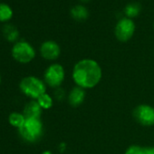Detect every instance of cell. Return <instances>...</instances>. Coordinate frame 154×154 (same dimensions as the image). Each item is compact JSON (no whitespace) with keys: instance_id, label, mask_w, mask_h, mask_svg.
<instances>
[{"instance_id":"obj_1","label":"cell","mask_w":154,"mask_h":154,"mask_svg":"<svg viewBox=\"0 0 154 154\" xmlns=\"http://www.w3.org/2000/svg\"><path fill=\"white\" fill-rule=\"evenodd\" d=\"M103 79V68L92 58H84L76 62L72 70V80L76 86L85 90L95 88Z\"/></svg>"},{"instance_id":"obj_2","label":"cell","mask_w":154,"mask_h":154,"mask_svg":"<svg viewBox=\"0 0 154 154\" xmlns=\"http://www.w3.org/2000/svg\"><path fill=\"white\" fill-rule=\"evenodd\" d=\"M46 85L43 79L34 75L26 76L19 83V89L23 94L31 100H37L46 93Z\"/></svg>"},{"instance_id":"obj_3","label":"cell","mask_w":154,"mask_h":154,"mask_svg":"<svg viewBox=\"0 0 154 154\" xmlns=\"http://www.w3.org/2000/svg\"><path fill=\"white\" fill-rule=\"evenodd\" d=\"M20 137L28 143L40 140L44 134V124L41 119H26L25 123L18 129Z\"/></svg>"},{"instance_id":"obj_4","label":"cell","mask_w":154,"mask_h":154,"mask_svg":"<svg viewBox=\"0 0 154 154\" xmlns=\"http://www.w3.org/2000/svg\"><path fill=\"white\" fill-rule=\"evenodd\" d=\"M44 82L46 86L57 89L62 87L65 80V69L59 63H53L47 66L44 72Z\"/></svg>"},{"instance_id":"obj_5","label":"cell","mask_w":154,"mask_h":154,"mask_svg":"<svg viewBox=\"0 0 154 154\" xmlns=\"http://www.w3.org/2000/svg\"><path fill=\"white\" fill-rule=\"evenodd\" d=\"M11 54L13 58L20 63H31L36 55L33 45L26 41L17 42L12 47Z\"/></svg>"},{"instance_id":"obj_6","label":"cell","mask_w":154,"mask_h":154,"mask_svg":"<svg viewBox=\"0 0 154 154\" xmlns=\"http://www.w3.org/2000/svg\"><path fill=\"white\" fill-rule=\"evenodd\" d=\"M135 33V24L131 18H121L114 27V35L116 39L122 43L130 41Z\"/></svg>"},{"instance_id":"obj_7","label":"cell","mask_w":154,"mask_h":154,"mask_svg":"<svg viewBox=\"0 0 154 154\" xmlns=\"http://www.w3.org/2000/svg\"><path fill=\"white\" fill-rule=\"evenodd\" d=\"M134 120L141 126L151 127L154 126V107L147 104L141 103L137 105L132 112Z\"/></svg>"},{"instance_id":"obj_8","label":"cell","mask_w":154,"mask_h":154,"mask_svg":"<svg viewBox=\"0 0 154 154\" xmlns=\"http://www.w3.org/2000/svg\"><path fill=\"white\" fill-rule=\"evenodd\" d=\"M41 56L46 61H56L61 55V47L60 45L53 40L45 41L39 49Z\"/></svg>"},{"instance_id":"obj_9","label":"cell","mask_w":154,"mask_h":154,"mask_svg":"<svg viewBox=\"0 0 154 154\" xmlns=\"http://www.w3.org/2000/svg\"><path fill=\"white\" fill-rule=\"evenodd\" d=\"M86 98V90L74 85L67 94V103L72 107H79L82 105Z\"/></svg>"},{"instance_id":"obj_10","label":"cell","mask_w":154,"mask_h":154,"mask_svg":"<svg viewBox=\"0 0 154 154\" xmlns=\"http://www.w3.org/2000/svg\"><path fill=\"white\" fill-rule=\"evenodd\" d=\"M43 111L36 100H31L25 105L22 112L26 119H41Z\"/></svg>"},{"instance_id":"obj_11","label":"cell","mask_w":154,"mask_h":154,"mask_svg":"<svg viewBox=\"0 0 154 154\" xmlns=\"http://www.w3.org/2000/svg\"><path fill=\"white\" fill-rule=\"evenodd\" d=\"M70 14H71V17L75 21H78V22L85 21L89 17L88 9L83 5H76L75 7H73L71 9Z\"/></svg>"},{"instance_id":"obj_12","label":"cell","mask_w":154,"mask_h":154,"mask_svg":"<svg viewBox=\"0 0 154 154\" xmlns=\"http://www.w3.org/2000/svg\"><path fill=\"white\" fill-rule=\"evenodd\" d=\"M26 122V117L24 116L23 112H14L9 114L8 117V122L11 126L17 128V130L23 126V124Z\"/></svg>"},{"instance_id":"obj_13","label":"cell","mask_w":154,"mask_h":154,"mask_svg":"<svg viewBox=\"0 0 154 154\" xmlns=\"http://www.w3.org/2000/svg\"><path fill=\"white\" fill-rule=\"evenodd\" d=\"M13 17V9L8 4H0V22H8Z\"/></svg>"},{"instance_id":"obj_14","label":"cell","mask_w":154,"mask_h":154,"mask_svg":"<svg viewBox=\"0 0 154 154\" xmlns=\"http://www.w3.org/2000/svg\"><path fill=\"white\" fill-rule=\"evenodd\" d=\"M36 101L43 110H49L54 105V98L47 93L41 95Z\"/></svg>"},{"instance_id":"obj_15","label":"cell","mask_w":154,"mask_h":154,"mask_svg":"<svg viewBox=\"0 0 154 154\" xmlns=\"http://www.w3.org/2000/svg\"><path fill=\"white\" fill-rule=\"evenodd\" d=\"M140 6L139 3H130L124 8V13L126 15V17L129 18L137 17L140 14Z\"/></svg>"},{"instance_id":"obj_16","label":"cell","mask_w":154,"mask_h":154,"mask_svg":"<svg viewBox=\"0 0 154 154\" xmlns=\"http://www.w3.org/2000/svg\"><path fill=\"white\" fill-rule=\"evenodd\" d=\"M4 35L9 42H14L18 39L19 32L13 26L8 25L4 27Z\"/></svg>"},{"instance_id":"obj_17","label":"cell","mask_w":154,"mask_h":154,"mask_svg":"<svg viewBox=\"0 0 154 154\" xmlns=\"http://www.w3.org/2000/svg\"><path fill=\"white\" fill-rule=\"evenodd\" d=\"M124 154H145L144 147L138 144H131L125 149Z\"/></svg>"},{"instance_id":"obj_18","label":"cell","mask_w":154,"mask_h":154,"mask_svg":"<svg viewBox=\"0 0 154 154\" xmlns=\"http://www.w3.org/2000/svg\"><path fill=\"white\" fill-rule=\"evenodd\" d=\"M54 98L58 101H63V100L66 99V97H67V94L65 93V91L62 87L54 89Z\"/></svg>"},{"instance_id":"obj_19","label":"cell","mask_w":154,"mask_h":154,"mask_svg":"<svg viewBox=\"0 0 154 154\" xmlns=\"http://www.w3.org/2000/svg\"><path fill=\"white\" fill-rule=\"evenodd\" d=\"M145 154H154V146H146L144 147Z\"/></svg>"},{"instance_id":"obj_20","label":"cell","mask_w":154,"mask_h":154,"mask_svg":"<svg viewBox=\"0 0 154 154\" xmlns=\"http://www.w3.org/2000/svg\"><path fill=\"white\" fill-rule=\"evenodd\" d=\"M59 149H60V151L61 152H63L64 149H66V144L65 143H61L60 146H59Z\"/></svg>"},{"instance_id":"obj_21","label":"cell","mask_w":154,"mask_h":154,"mask_svg":"<svg viewBox=\"0 0 154 154\" xmlns=\"http://www.w3.org/2000/svg\"><path fill=\"white\" fill-rule=\"evenodd\" d=\"M42 154H53V152L50 151V150H45V151H43Z\"/></svg>"},{"instance_id":"obj_22","label":"cell","mask_w":154,"mask_h":154,"mask_svg":"<svg viewBox=\"0 0 154 154\" xmlns=\"http://www.w3.org/2000/svg\"><path fill=\"white\" fill-rule=\"evenodd\" d=\"M80 1H82V2H84V3H87V2L90 1V0H80Z\"/></svg>"},{"instance_id":"obj_23","label":"cell","mask_w":154,"mask_h":154,"mask_svg":"<svg viewBox=\"0 0 154 154\" xmlns=\"http://www.w3.org/2000/svg\"><path fill=\"white\" fill-rule=\"evenodd\" d=\"M1 81H2V78H1V75H0V84H1Z\"/></svg>"},{"instance_id":"obj_24","label":"cell","mask_w":154,"mask_h":154,"mask_svg":"<svg viewBox=\"0 0 154 154\" xmlns=\"http://www.w3.org/2000/svg\"><path fill=\"white\" fill-rule=\"evenodd\" d=\"M153 28H154V23H153Z\"/></svg>"}]
</instances>
